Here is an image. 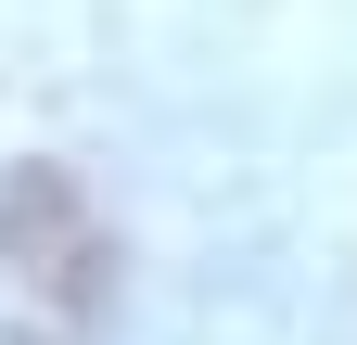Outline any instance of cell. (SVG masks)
<instances>
[{
	"instance_id": "obj_1",
	"label": "cell",
	"mask_w": 357,
	"mask_h": 345,
	"mask_svg": "<svg viewBox=\"0 0 357 345\" xmlns=\"http://www.w3.org/2000/svg\"><path fill=\"white\" fill-rule=\"evenodd\" d=\"M115 320V230L64 166L0 179V345H89Z\"/></svg>"
}]
</instances>
